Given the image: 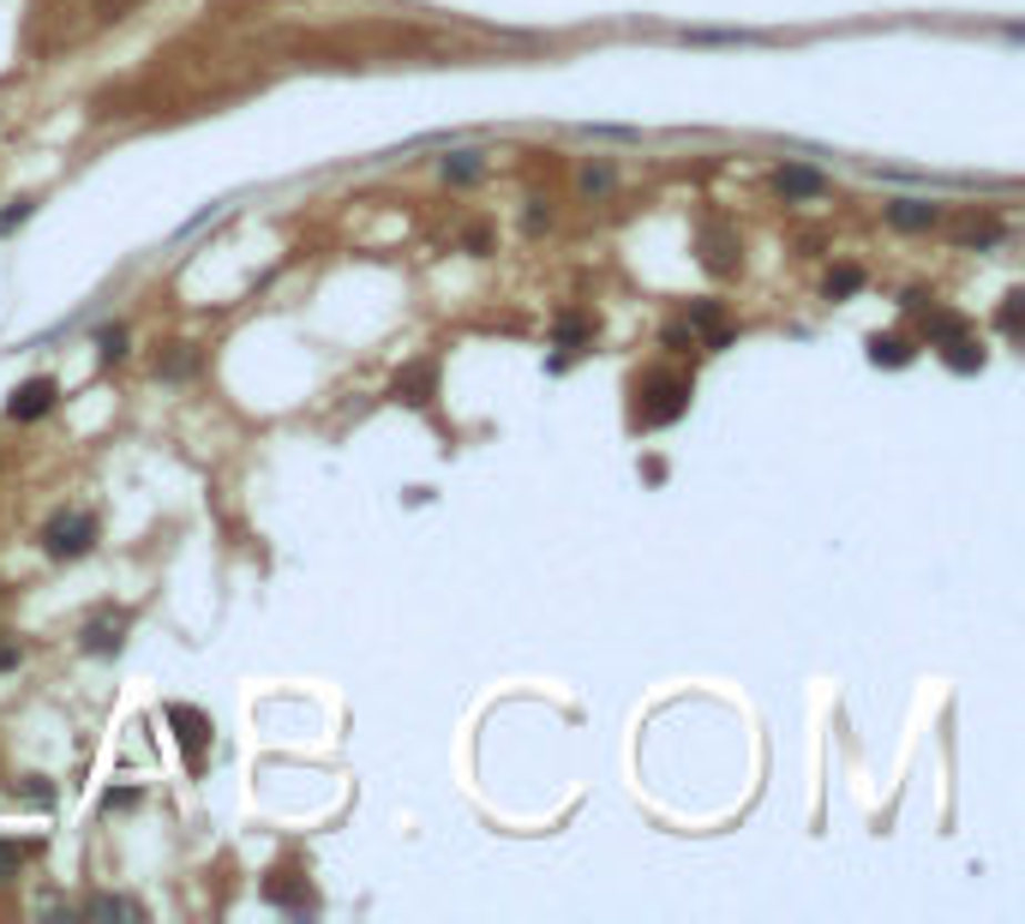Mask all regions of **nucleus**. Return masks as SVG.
Here are the masks:
<instances>
[{"label":"nucleus","instance_id":"f257e3e1","mask_svg":"<svg viewBox=\"0 0 1025 924\" xmlns=\"http://www.w3.org/2000/svg\"><path fill=\"white\" fill-rule=\"evenodd\" d=\"M683 408H690V378L642 373V385H636V420H642V427H666V420L683 415Z\"/></svg>","mask_w":1025,"mask_h":924},{"label":"nucleus","instance_id":"f03ea898","mask_svg":"<svg viewBox=\"0 0 1025 924\" xmlns=\"http://www.w3.org/2000/svg\"><path fill=\"white\" fill-rule=\"evenodd\" d=\"M91 540H97V517H91V510H61V517L42 528V552H49V559H84V552H91Z\"/></svg>","mask_w":1025,"mask_h":924},{"label":"nucleus","instance_id":"7ed1b4c3","mask_svg":"<svg viewBox=\"0 0 1025 924\" xmlns=\"http://www.w3.org/2000/svg\"><path fill=\"white\" fill-rule=\"evenodd\" d=\"M169 727L181 732L186 769H204V739H211V721H204L199 709H186V702H174V709H169Z\"/></svg>","mask_w":1025,"mask_h":924},{"label":"nucleus","instance_id":"20e7f679","mask_svg":"<svg viewBox=\"0 0 1025 924\" xmlns=\"http://www.w3.org/2000/svg\"><path fill=\"white\" fill-rule=\"evenodd\" d=\"M774 193L785 204H798V199H822L828 193V181H822V169H810V163H780L774 169Z\"/></svg>","mask_w":1025,"mask_h":924},{"label":"nucleus","instance_id":"39448f33","mask_svg":"<svg viewBox=\"0 0 1025 924\" xmlns=\"http://www.w3.org/2000/svg\"><path fill=\"white\" fill-rule=\"evenodd\" d=\"M54 378H24L19 390H12V403H7V420H42L54 408Z\"/></svg>","mask_w":1025,"mask_h":924},{"label":"nucleus","instance_id":"423d86ee","mask_svg":"<svg viewBox=\"0 0 1025 924\" xmlns=\"http://www.w3.org/2000/svg\"><path fill=\"white\" fill-rule=\"evenodd\" d=\"M433 385H438V366L433 361H414L408 373H396L390 396H396V403H408V408H426V403H433Z\"/></svg>","mask_w":1025,"mask_h":924},{"label":"nucleus","instance_id":"0eeeda50","mask_svg":"<svg viewBox=\"0 0 1025 924\" xmlns=\"http://www.w3.org/2000/svg\"><path fill=\"white\" fill-rule=\"evenodd\" d=\"M126 637V612H97L91 625H84V654H114Z\"/></svg>","mask_w":1025,"mask_h":924},{"label":"nucleus","instance_id":"6e6552de","mask_svg":"<svg viewBox=\"0 0 1025 924\" xmlns=\"http://www.w3.org/2000/svg\"><path fill=\"white\" fill-rule=\"evenodd\" d=\"M264 894H271L276 906H294V913H306L312 894H306V876L294 871V864H282V871H271V883H264Z\"/></svg>","mask_w":1025,"mask_h":924},{"label":"nucleus","instance_id":"1a4fd4ad","mask_svg":"<svg viewBox=\"0 0 1025 924\" xmlns=\"http://www.w3.org/2000/svg\"><path fill=\"white\" fill-rule=\"evenodd\" d=\"M702 264L714 276H732L738 271V241L725 229H702Z\"/></svg>","mask_w":1025,"mask_h":924},{"label":"nucleus","instance_id":"9d476101","mask_svg":"<svg viewBox=\"0 0 1025 924\" xmlns=\"http://www.w3.org/2000/svg\"><path fill=\"white\" fill-rule=\"evenodd\" d=\"M935 216H942V211H935L930 199H894V204H887V223H894V229H905V234L935 229Z\"/></svg>","mask_w":1025,"mask_h":924},{"label":"nucleus","instance_id":"9b49d317","mask_svg":"<svg viewBox=\"0 0 1025 924\" xmlns=\"http://www.w3.org/2000/svg\"><path fill=\"white\" fill-rule=\"evenodd\" d=\"M690 325L708 336V348H725V343H732V331H725V313H720L714 301H696V306H690Z\"/></svg>","mask_w":1025,"mask_h":924},{"label":"nucleus","instance_id":"f8f14e48","mask_svg":"<svg viewBox=\"0 0 1025 924\" xmlns=\"http://www.w3.org/2000/svg\"><path fill=\"white\" fill-rule=\"evenodd\" d=\"M917 348H912V336H900V331H887V336H870V361L875 366H905Z\"/></svg>","mask_w":1025,"mask_h":924},{"label":"nucleus","instance_id":"ddd939ff","mask_svg":"<svg viewBox=\"0 0 1025 924\" xmlns=\"http://www.w3.org/2000/svg\"><path fill=\"white\" fill-rule=\"evenodd\" d=\"M935 348H942V361L954 366V373H977V366H984V348H977L965 331H960V336H947V343H935Z\"/></svg>","mask_w":1025,"mask_h":924},{"label":"nucleus","instance_id":"4468645a","mask_svg":"<svg viewBox=\"0 0 1025 924\" xmlns=\"http://www.w3.org/2000/svg\"><path fill=\"white\" fill-rule=\"evenodd\" d=\"M990 241H1002V223H995V216H965L960 223V246H990Z\"/></svg>","mask_w":1025,"mask_h":924},{"label":"nucleus","instance_id":"2eb2a0df","mask_svg":"<svg viewBox=\"0 0 1025 924\" xmlns=\"http://www.w3.org/2000/svg\"><path fill=\"white\" fill-rule=\"evenodd\" d=\"M857 288H864V271H857V264H834V271H828V301H845V295H857Z\"/></svg>","mask_w":1025,"mask_h":924},{"label":"nucleus","instance_id":"dca6fc26","mask_svg":"<svg viewBox=\"0 0 1025 924\" xmlns=\"http://www.w3.org/2000/svg\"><path fill=\"white\" fill-rule=\"evenodd\" d=\"M84 913H91V918H139V906L121 901V894H91V901H84Z\"/></svg>","mask_w":1025,"mask_h":924},{"label":"nucleus","instance_id":"f3484780","mask_svg":"<svg viewBox=\"0 0 1025 924\" xmlns=\"http://www.w3.org/2000/svg\"><path fill=\"white\" fill-rule=\"evenodd\" d=\"M97 355H102V361H121V355H126V331H121V325L97 331Z\"/></svg>","mask_w":1025,"mask_h":924},{"label":"nucleus","instance_id":"a211bd4d","mask_svg":"<svg viewBox=\"0 0 1025 924\" xmlns=\"http://www.w3.org/2000/svg\"><path fill=\"white\" fill-rule=\"evenodd\" d=\"M1019 313H1025V295H1019V288H1014V295H1007V301H1002V318H995V325H1002L1007 336H1019Z\"/></svg>","mask_w":1025,"mask_h":924},{"label":"nucleus","instance_id":"6ab92c4d","mask_svg":"<svg viewBox=\"0 0 1025 924\" xmlns=\"http://www.w3.org/2000/svg\"><path fill=\"white\" fill-rule=\"evenodd\" d=\"M444 174H450V181H474V174H480V156H474V151L450 156V163H444Z\"/></svg>","mask_w":1025,"mask_h":924},{"label":"nucleus","instance_id":"aec40b11","mask_svg":"<svg viewBox=\"0 0 1025 924\" xmlns=\"http://www.w3.org/2000/svg\"><path fill=\"white\" fill-rule=\"evenodd\" d=\"M19 864H24V846L0 841V883H12V876H19Z\"/></svg>","mask_w":1025,"mask_h":924},{"label":"nucleus","instance_id":"412c9836","mask_svg":"<svg viewBox=\"0 0 1025 924\" xmlns=\"http://www.w3.org/2000/svg\"><path fill=\"white\" fill-rule=\"evenodd\" d=\"M606 186H612V169H606V163H588V169H582V193H606Z\"/></svg>","mask_w":1025,"mask_h":924},{"label":"nucleus","instance_id":"4be33fe9","mask_svg":"<svg viewBox=\"0 0 1025 924\" xmlns=\"http://www.w3.org/2000/svg\"><path fill=\"white\" fill-rule=\"evenodd\" d=\"M156 373H169V378H186V373H192V355H186V348H174L169 361H156Z\"/></svg>","mask_w":1025,"mask_h":924},{"label":"nucleus","instance_id":"5701e85b","mask_svg":"<svg viewBox=\"0 0 1025 924\" xmlns=\"http://www.w3.org/2000/svg\"><path fill=\"white\" fill-rule=\"evenodd\" d=\"M582 336H588V325H582L576 313H564V318H558V343H582Z\"/></svg>","mask_w":1025,"mask_h":924},{"label":"nucleus","instance_id":"b1692460","mask_svg":"<svg viewBox=\"0 0 1025 924\" xmlns=\"http://www.w3.org/2000/svg\"><path fill=\"white\" fill-rule=\"evenodd\" d=\"M24 216H31V199H19V204H12V211H0V234H7V229H19Z\"/></svg>","mask_w":1025,"mask_h":924},{"label":"nucleus","instance_id":"393cba45","mask_svg":"<svg viewBox=\"0 0 1025 924\" xmlns=\"http://www.w3.org/2000/svg\"><path fill=\"white\" fill-rule=\"evenodd\" d=\"M666 348H690V331H683V325H666Z\"/></svg>","mask_w":1025,"mask_h":924},{"label":"nucleus","instance_id":"a878e982","mask_svg":"<svg viewBox=\"0 0 1025 924\" xmlns=\"http://www.w3.org/2000/svg\"><path fill=\"white\" fill-rule=\"evenodd\" d=\"M7 667H19V642H0V672Z\"/></svg>","mask_w":1025,"mask_h":924}]
</instances>
